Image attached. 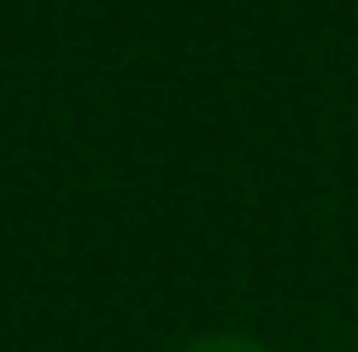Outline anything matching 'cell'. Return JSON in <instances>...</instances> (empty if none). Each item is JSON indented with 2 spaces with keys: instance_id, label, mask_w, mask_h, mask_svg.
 Returning <instances> with one entry per match:
<instances>
[{
  "instance_id": "6da1fadb",
  "label": "cell",
  "mask_w": 358,
  "mask_h": 352,
  "mask_svg": "<svg viewBox=\"0 0 358 352\" xmlns=\"http://www.w3.org/2000/svg\"><path fill=\"white\" fill-rule=\"evenodd\" d=\"M188 352H271V346L252 341V335H206V341H194Z\"/></svg>"
}]
</instances>
